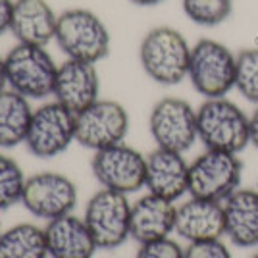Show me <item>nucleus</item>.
I'll return each mask as SVG.
<instances>
[{
	"instance_id": "nucleus-22",
	"label": "nucleus",
	"mask_w": 258,
	"mask_h": 258,
	"mask_svg": "<svg viewBox=\"0 0 258 258\" xmlns=\"http://www.w3.org/2000/svg\"><path fill=\"white\" fill-rule=\"evenodd\" d=\"M27 175L20 162L0 152V212L22 205Z\"/></svg>"
},
{
	"instance_id": "nucleus-1",
	"label": "nucleus",
	"mask_w": 258,
	"mask_h": 258,
	"mask_svg": "<svg viewBox=\"0 0 258 258\" xmlns=\"http://www.w3.org/2000/svg\"><path fill=\"white\" fill-rule=\"evenodd\" d=\"M191 46L181 31L158 25L145 33L139 44V64L156 85L175 87L189 76Z\"/></svg>"
},
{
	"instance_id": "nucleus-26",
	"label": "nucleus",
	"mask_w": 258,
	"mask_h": 258,
	"mask_svg": "<svg viewBox=\"0 0 258 258\" xmlns=\"http://www.w3.org/2000/svg\"><path fill=\"white\" fill-rule=\"evenodd\" d=\"M185 258H233L229 248L222 243V239L212 241H201V243H189L185 248Z\"/></svg>"
},
{
	"instance_id": "nucleus-19",
	"label": "nucleus",
	"mask_w": 258,
	"mask_h": 258,
	"mask_svg": "<svg viewBox=\"0 0 258 258\" xmlns=\"http://www.w3.org/2000/svg\"><path fill=\"white\" fill-rule=\"evenodd\" d=\"M226 237L239 248L258 247V193L239 187L224 201Z\"/></svg>"
},
{
	"instance_id": "nucleus-21",
	"label": "nucleus",
	"mask_w": 258,
	"mask_h": 258,
	"mask_svg": "<svg viewBox=\"0 0 258 258\" xmlns=\"http://www.w3.org/2000/svg\"><path fill=\"white\" fill-rule=\"evenodd\" d=\"M0 258H50L44 227L37 224H16L0 231Z\"/></svg>"
},
{
	"instance_id": "nucleus-17",
	"label": "nucleus",
	"mask_w": 258,
	"mask_h": 258,
	"mask_svg": "<svg viewBox=\"0 0 258 258\" xmlns=\"http://www.w3.org/2000/svg\"><path fill=\"white\" fill-rule=\"evenodd\" d=\"M175 210L172 201L152 193L143 195L131 203V239L143 245L175 233Z\"/></svg>"
},
{
	"instance_id": "nucleus-2",
	"label": "nucleus",
	"mask_w": 258,
	"mask_h": 258,
	"mask_svg": "<svg viewBox=\"0 0 258 258\" xmlns=\"http://www.w3.org/2000/svg\"><path fill=\"white\" fill-rule=\"evenodd\" d=\"M54 44L70 60L100 64L112 50V33L97 12L76 6L58 14Z\"/></svg>"
},
{
	"instance_id": "nucleus-33",
	"label": "nucleus",
	"mask_w": 258,
	"mask_h": 258,
	"mask_svg": "<svg viewBox=\"0 0 258 258\" xmlns=\"http://www.w3.org/2000/svg\"><path fill=\"white\" fill-rule=\"evenodd\" d=\"M0 231H2V226H0Z\"/></svg>"
},
{
	"instance_id": "nucleus-32",
	"label": "nucleus",
	"mask_w": 258,
	"mask_h": 258,
	"mask_svg": "<svg viewBox=\"0 0 258 258\" xmlns=\"http://www.w3.org/2000/svg\"><path fill=\"white\" fill-rule=\"evenodd\" d=\"M256 193H258V185H256Z\"/></svg>"
},
{
	"instance_id": "nucleus-25",
	"label": "nucleus",
	"mask_w": 258,
	"mask_h": 258,
	"mask_svg": "<svg viewBox=\"0 0 258 258\" xmlns=\"http://www.w3.org/2000/svg\"><path fill=\"white\" fill-rule=\"evenodd\" d=\"M135 258H185V248L172 237H166L160 241L139 245Z\"/></svg>"
},
{
	"instance_id": "nucleus-13",
	"label": "nucleus",
	"mask_w": 258,
	"mask_h": 258,
	"mask_svg": "<svg viewBox=\"0 0 258 258\" xmlns=\"http://www.w3.org/2000/svg\"><path fill=\"white\" fill-rule=\"evenodd\" d=\"M52 98L74 114L83 112L100 98V74L98 64L70 60L58 64Z\"/></svg>"
},
{
	"instance_id": "nucleus-29",
	"label": "nucleus",
	"mask_w": 258,
	"mask_h": 258,
	"mask_svg": "<svg viewBox=\"0 0 258 258\" xmlns=\"http://www.w3.org/2000/svg\"><path fill=\"white\" fill-rule=\"evenodd\" d=\"M8 89V79H6V60L0 54V93H4Z\"/></svg>"
},
{
	"instance_id": "nucleus-6",
	"label": "nucleus",
	"mask_w": 258,
	"mask_h": 258,
	"mask_svg": "<svg viewBox=\"0 0 258 258\" xmlns=\"http://www.w3.org/2000/svg\"><path fill=\"white\" fill-rule=\"evenodd\" d=\"M83 220L98 250H114L131 239V203L127 195L98 189L87 201Z\"/></svg>"
},
{
	"instance_id": "nucleus-27",
	"label": "nucleus",
	"mask_w": 258,
	"mask_h": 258,
	"mask_svg": "<svg viewBox=\"0 0 258 258\" xmlns=\"http://www.w3.org/2000/svg\"><path fill=\"white\" fill-rule=\"evenodd\" d=\"M12 14H14V0H0V37L10 33Z\"/></svg>"
},
{
	"instance_id": "nucleus-5",
	"label": "nucleus",
	"mask_w": 258,
	"mask_h": 258,
	"mask_svg": "<svg viewBox=\"0 0 258 258\" xmlns=\"http://www.w3.org/2000/svg\"><path fill=\"white\" fill-rule=\"evenodd\" d=\"M237 54L216 39H199L191 46L189 76L193 89L205 98H222L235 89Z\"/></svg>"
},
{
	"instance_id": "nucleus-23",
	"label": "nucleus",
	"mask_w": 258,
	"mask_h": 258,
	"mask_svg": "<svg viewBox=\"0 0 258 258\" xmlns=\"http://www.w3.org/2000/svg\"><path fill=\"white\" fill-rule=\"evenodd\" d=\"M181 10L199 27H218L233 14V0H181Z\"/></svg>"
},
{
	"instance_id": "nucleus-18",
	"label": "nucleus",
	"mask_w": 258,
	"mask_h": 258,
	"mask_svg": "<svg viewBox=\"0 0 258 258\" xmlns=\"http://www.w3.org/2000/svg\"><path fill=\"white\" fill-rule=\"evenodd\" d=\"M44 237L50 258H95L98 250L83 216L74 212L46 222Z\"/></svg>"
},
{
	"instance_id": "nucleus-9",
	"label": "nucleus",
	"mask_w": 258,
	"mask_h": 258,
	"mask_svg": "<svg viewBox=\"0 0 258 258\" xmlns=\"http://www.w3.org/2000/svg\"><path fill=\"white\" fill-rule=\"evenodd\" d=\"M91 172L100 189L116 191L129 197L145 189L147 156L137 149L129 147L127 143H119L93 152Z\"/></svg>"
},
{
	"instance_id": "nucleus-20",
	"label": "nucleus",
	"mask_w": 258,
	"mask_h": 258,
	"mask_svg": "<svg viewBox=\"0 0 258 258\" xmlns=\"http://www.w3.org/2000/svg\"><path fill=\"white\" fill-rule=\"evenodd\" d=\"M35 108L31 100L6 89L0 93V151H10L25 145Z\"/></svg>"
},
{
	"instance_id": "nucleus-16",
	"label": "nucleus",
	"mask_w": 258,
	"mask_h": 258,
	"mask_svg": "<svg viewBox=\"0 0 258 258\" xmlns=\"http://www.w3.org/2000/svg\"><path fill=\"white\" fill-rule=\"evenodd\" d=\"M58 12L48 0H14L10 33L22 44L48 46L54 43Z\"/></svg>"
},
{
	"instance_id": "nucleus-7",
	"label": "nucleus",
	"mask_w": 258,
	"mask_h": 258,
	"mask_svg": "<svg viewBox=\"0 0 258 258\" xmlns=\"http://www.w3.org/2000/svg\"><path fill=\"white\" fill-rule=\"evenodd\" d=\"M76 143V114L56 100L35 108L25 137L27 152L39 160L62 156Z\"/></svg>"
},
{
	"instance_id": "nucleus-31",
	"label": "nucleus",
	"mask_w": 258,
	"mask_h": 258,
	"mask_svg": "<svg viewBox=\"0 0 258 258\" xmlns=\"http://www.w3.org/2000/svg\"><path fill=\"white\" fill-rule=\"evenodd\" d=\"M250 258H258V250H256V252H254V254H252Z\"/></svg>"
},
{
	"instance_id": "nucleus-14",
	"label": "nucleus",
	"mask_w": 258,
	"mask_h": 258,
	"mask_svg": "<svg viewBox=\"0 0 258 258\" xmlns=\"http://www.w3.org/2000/svg\"><path fill=\"white\" fill-rule=\"evenodd\" d=\"M145 189L166 201L177 203L189 193V162L181 152L156 147L147 154Z\"/></svg>"
},
{
	"instance_id": "nucleus-4",
	"label": "nucleus",
	"mask_w": 258,
	"mask_h": 258,
	"mask_svg": "<svg viewBox=\"0 0 258 258\" xmlns=\"http://www.w3.org/2000/svg\"><path fill=\"white\" fill-rule=\"evenodd\" d=\"M199 141L208 151L239 154L248 139V116L229 98H205L197 108Z\"/></svg>"
},
{
	"instance_id": "nucleus-10",
	"label": "nucleus",
	"mask_w": 258,
	"mask_h": 258,
	"mask_svg": "<svg viewBox=\"0 0 258 258\" xmlns=\"http://www.w3.org/2000/svg\"><path fill=\"white\" fill-rule=\"evenodd\" d=\"M129 125V112L121 102L98 98L83 112L76 114V143L87 151H102L125 143Z\"/></svg>"
},
{
	"instance_id": "nucleus-15",
	"label": "nucleus",
	"mask_w": 258,
	"mask_h": 258,
	"mask_svg": "<svg viewBox=\"0 0 258 258\" xmlns=\"http://www.w3.org/2000/svg\"><path fill=\"white\" fill-rule=\"evenodd\" d=\"M175 233L187 243L222 239L226 235L224 203L191 197L175 210Z\"/></svg>"
},
{
	"instance_id": "nucleus-28",
	"label": "nucleus",
	"mask_w": 258,
	"mask_h": 258,
	"mask_svg": "<svg viewBox=\"0 0 258 258\" xmlns=\"http://www.w3.org/2000/svg\"><path fill=\"white\" fill-rule=\"evenodd\" d=\"M248 139H250V145L258 151V106L248 118Z\"/></svg>"
},
{
	"instance_id": "nucleus-8",
	"label": "nucleus",
	"mask_w": 258,
	"mask_h": 258,
	"mask_svg": "<svg viewBox=\"0 0 258 258\" xmlns=\"http://www.w3.org/2000/svg\"><path fill=\"white\" fill-rule=\"evenodd\" d=\"M243 162L233 152L208 151L189 164V195L224 203L241 185Z\"/></svg>"
},
{
	"instance_id": "nucleus-3",
	"label": "nucleus",
	"mask_w": 258,
	"mask_h": 258,
	"mask_svg": "<svg viewBox=\"0 0 258 258\" xmlns=\"http://www.w3.org/2000/svg\"><path fill=\"white\" fill-rule=\"evenodd\" d=\"M8 89L27 100L52 98L58 64L46 46L16 43L4 54Z\"/></svg>"
},
{
	"instance_id": "nucleus-11",
	"label": "nucleus",
	"mask_w": 258,
	"mask_h": 258,
	"mask_svg": "<svg viewBox=\"0 0 258 258\" xmlns=\"http://www.w3.org/2000/svg\"><path fill=\"white\" fill-rule=\"evenodd\" d=\"M79 191L72 177L60 172H37L27 175L22 206L37 220L50 222L76 210Z\"/></svg>"
},
{
	"instance_id": "nucleus-30",
	"label": "nucleus",
	"mask_w": 258,
	"mask_h": 258,
	"mask_svg": "<svg viewBox=\"0 0 258 258\" xmlns=\"http://www.w3.org/2000/svg\"><path fill=\"white\" fill-rule=\"evenodd\" d=\"M133 6H137V8H156V6H160L162 2H166V0H129Z\"/></svg>"
},
{
	"instance_id": "nucleus-24",
	"label": "nucleus",
	"mask_w": 258,
	"mask_h": 258,
	"mask_svg": "<svg viewBox=\"0 0 258 258\" xmlns=\"http://www.w3.org/2000/svg\"><path fill=\"white\" fill-rule=\"evenodd\" d=\"M235 89L241 97L258 106V48H243L237 52Z\"/></svg>"
},
{
	"instance_id": "nucleus-12",
	"label": "nucleus",
	"mask_w": 258,
	"mask_h": 258,
	"mask_svg": "<svg viewBox=\"0 0 258 258\" xmlns=\"http://www.w3.org/2000/svg\"><path fill=\"white\" fill-rule=\"evenodd\" d=\"M149 131L158 149L185 154L199 141L197 110L179 97L160 98L149 114Z\"/></svg>"
}]
</instances>
